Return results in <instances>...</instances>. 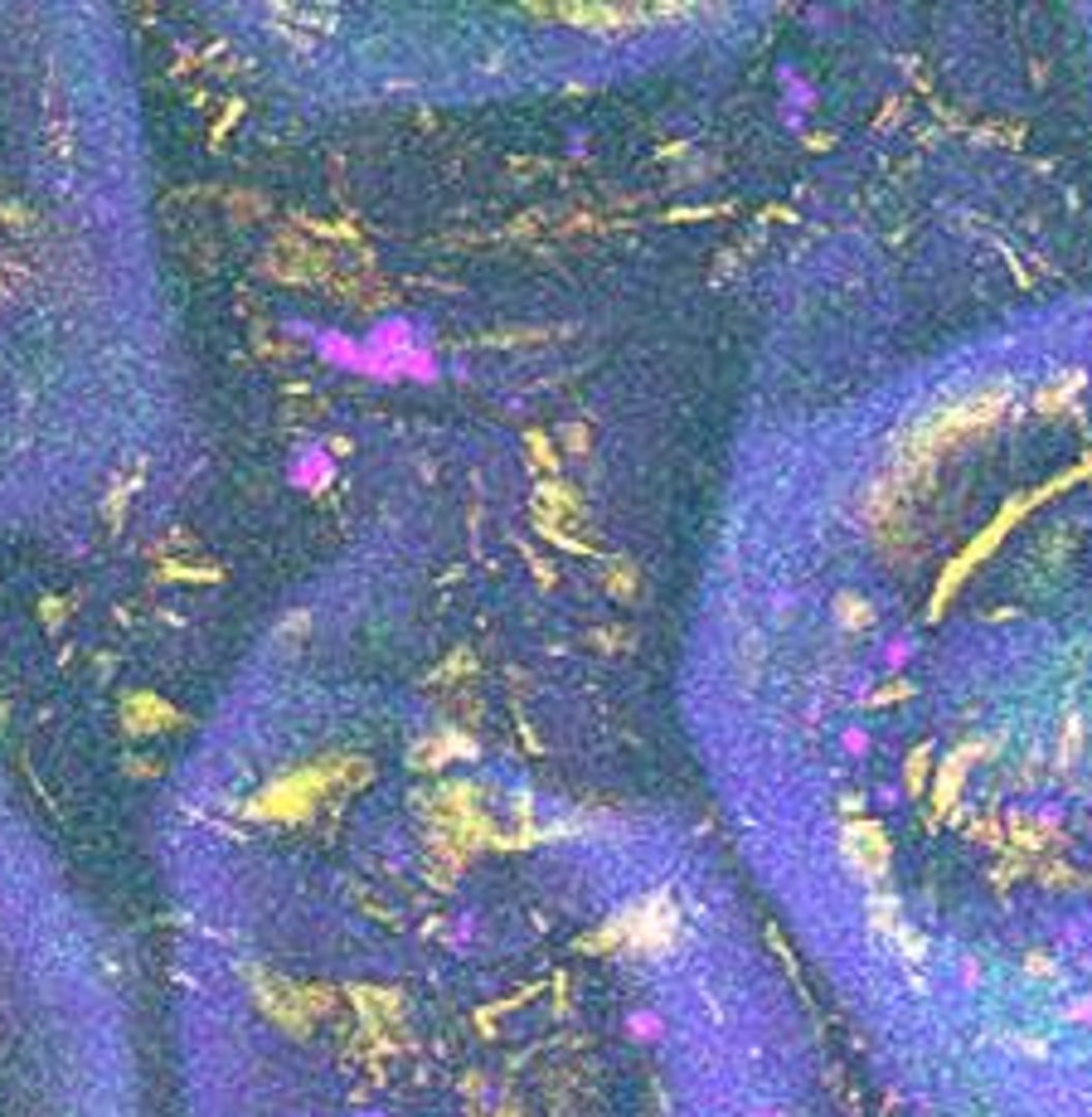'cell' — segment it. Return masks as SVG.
Segmentation results:
<instances>
[{
  "instance_id": "1",
  "label": "cell",
  "mask_w": 1092,
  "mask_h": 1117,
  "mask_svg": "<svg viewBox=\"0 0 1092 1117\" xmlns=\"http://www.w3.org/2000/svg\"><path fill=\"white\" fill-rule=\"evenodd\" d=\"M364 773H369V767H364L360 758H316V763H301L257 792L253 812L257 816H301V812H311L321 797H331L335 787H345L350 778H364Z\"/></svg>"
},
{
  "instance_id": "2",
  "label": "cell",
  "mask_w": 1092,
  "mask_h": 1117,
  "mask_svg": "<svg viewBox=\"0 0 1092 1117\" xmlns=\"http://www.w3.org/2000/svg\"><path fill=\"white\" fill-rule=\"evenodd\" d=\"M122 719H127V729H136V734H156V729H171L180 715H175L165 700H156V695L136 690V695H127V700H122Z\"/></svg>"
}]
</instances>
